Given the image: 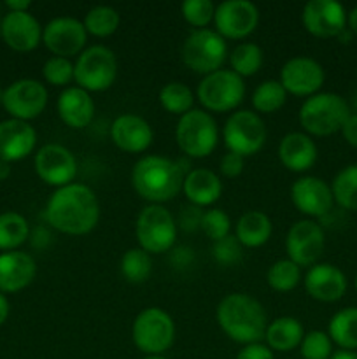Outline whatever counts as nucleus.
Masks as SVG:
<instances>
[{"instance_id":"obj_1","label":"nucleus","mask_w":357,"mask_h":359,"mask_svg":"<svg viewBox=\"0 0 357 359\" xmlns=\"http://www.w3.org/2000/svg\"><path fill=\"white\" fill-rule=\"evenodd\" d=\"M46 219L55 230L66 235H86L100 219V203L86 184L72 182L58 188L48 200Z\"/></svg>"},{"instance_id":"obj_2","label":"nucleus","mask_w":357,"mask_h":359,"mask_svg":"<svg viewBox=\"0 0 357 359\" xmlns=\"http://www.w3.org/2000/svg\"><path fill=\"white\" fill-rule=\"evenodd\" d=\"M217 323L231 340L244 346L265 339L268 321L262 305L245 293L227 294L217 305Z\"/></svg>"},{"instance_id":"obj_3","label":"nucleus","mask_w":357,"mask_h":359,"mask_svg":"<svg viewBox=\"0 0 357 359\" xmlns=\"http://www.w3.org/2000/svg\"><path fill=\"white\" fill-rule=\"evenodd\" d=\"M186 175L188 172L181 161L150 154L140 158L135 163L132 170V184L144 200L160 205L177 196Z\"/></svg>"},{"instance_id":"obj_4","label":"nucleus","mask_w":357,"mask_h":359,"mask_svg":"<svg viewBox=\"0 0 357 359\" xmlns=\"http://www.w3.org/2000/svg\"><path fill=\"white\" fill-rule=\"evenodd\" d=\"M350 116L345 98L336 93H317L308 97L300 109V125L304 132L328 137L340 132Z\"/></svg>"},{"instance_id":"obj_5","label":"nucleus","mask_w":357,"mask_h":359,"mask_svg":"<svg viewBox=\"0 0 357 359\" xmlns=\"http://www.w3.org/2000/svg\"><path fill=\"white\" fill-rule=\"evenodd\" d=\"M135 233L140 249L149 255H161V252L170 251L172 245L175 244L177 221L163 205L150 203L140 210L136 217Z\"/></svg>"},{"instance_id":"obj_6","label":"nucleus","mask_w":357,"mask_h":359,"mask_svg":"<svg viewBox=\"0 0 357 359\" xmlns=\"http://www.w3.org/2000/svg\"><path fill=\"white\" fill-rule=\"evenodd\" d=\"M175 140L186 156L205 158L216 149L219 128L209 112L192 109L178 119Z\"/></svg>"},{"instance_id":"obj_7","label":"nucleus","mask_w":357,"mask_h":359,"mask_svg":"<svg viewBox=\"0 0 357 359\" xmlns=\"http://www.w3.org/2000/svg\"><path fill=\"white\" fill-rule=\"evenodd\" d=\"M133 344L147 356H161L175 339L174 319L158 307L146 309L136 316L132 328Z\"/></svg>"},{"instance_id":"obj_8","label":"nucleus","mask_w":357,"mask_h":359,"mask_svg":"<svg viewBox=\"0 0 357 359\" xmlns=\"http://www.w3.org/2000/svg\"><path fill=\"white\" fill-rule=\"evenodd\" d=\"M118 76V60L105 46L84 49L74 65V81L79 88L90 91H105L114 84Z\"/></svg>"},{"instance_id":"obj_9","label":"nucleus","mask_w":357,"mask_h":359,"mask_svg":"<svg viewBox=\"0 0 357 359\" xmlns=\"http://www.w3.org/2000/svg\"><path fill=\"white\" fill-rule=\"evenodd\" d=\"M226 56V41L209 28L192 30L182 44V62L186 67L205 76L220 70Z\"/></svg>"},{"instance_id":"obj_10","label":"nucleus","mask_w":357,"mask_h":359,"mask_svg":"<svg viewBox=\"0 0 357 359\" xmlns=\"http://www.w3.org/2000/svg\"><path fill=\"white\" fill-rule=\"evenodd\" d=\"M198 100L206 111L227 112L237 109L245 97L244 77L233 70H217L209 74L198 84Z\"/></svg>"},{"instance_id":"obj_11","label":"nucleus","mask_w":357,"mask_h":359,"mask_svg":"<svg viewBox=\"0 0 357 359\" xmlns=\"http://www.w3.org/2000/svg\"><path fill=\"white\" fill-rule=\"evenodd\" d=\"M223 139L230 153L252 156L266 142L265 121L252 111L233 112L223 128Z\"/></svg>"},{"instance_id":"obj_12","label":"nucleus","mask_w":357,"mask_h":359,"mask_svg":"<svg viewBox=\"0 0 357 359\" xmlns=\"http://www.w3.org/2000/svg\"><path fill=\"white\" fill-rule=\"evenodd\" d=\"M2 105L13 119L28 121L42 114L48 105V90L35 79H20L4 90Z\"/></svg>"},{"instance_id":"obj_13","label":"nucleus","mask_w":357,"mask_h":359,"mask_svg":"<svg viewBox=\"0 0 357 359\" xmlns=\"http://www.w3.org/2000/svg\"><path fill=\"white\" fill-rule=\"evenodd\" d=\"M326 245L324 230L318 223L303 219L294 223L287 231L286 252L298 266H312L321 258Z\"/></svg>"},{"instance_id":"obj_14","label":"nucleus","mask_w":357,"mask_h":359,"mask_svg":"<svg viewBox=\"0 0 357 359\" xmlns=\"http://www.w3.org/2000/svg\"><path fill=\"white\" fill-rule=\"evenodd\" d=\"M217 34L223 39H245L259 23V11L248 0H226L214 14Z\"/></svg>"},{"instance_id":"obj_15","label":"nucleus","mask_w":357,"mask_h":359,"mask_svg":"<svg viewBox=\"0 0 357 359\" xmlns=\"http://www.w3.org/2000/svg\"><path fill=\"white\" fill-rule=\"evenodd\" d=\"M35 172L46 184L63 188L76 179L77 160L65 146L46 144L35 154Z\"/></svg>"},{"instance_id":"obj_16","label":"nucleus","mask_w":357,"mask_h":359,"mask_svg":"<svg viewBox=\"0 0 357 359\" xmlns=\"http://www.w3.org/2000/svg\"><path fill=\"white\" fill-rule=\"evenodd\" d=\"M326 79L321 63L308 56H296L286 62L280 70V84L284 90L296 97H314Z\"/></svg>"},{"instance_id":"obj_17","label":"nucleus","mask_w":357,"mask_h":359,"mask_svg":"<svg viewBox=\"0 0 357 359\" xmlns=\"http://www.w3.org/2000/svg\"><path fill=\"white\" fill-rule=\"evenodd\" d=\"M88 32L76 18H55L42 30V42L55 56L69 58L80 55L86 46Z\"/></svg>"},{"instance_id":"obj_18","label":"nucleus","mask_w":357,"mask_h":359,"mask_svg":"<svg viewBox=\"0 0 357 359\" xmlns=\"http://www.w3.org/2000/svg\"><path fill=\"white\" fill-rule=\"evenodd\" d=\"M304 28L318 39L338 37L346 25V13L336 0H310L301 14Z\"/></svg>"},{"instance_id":"obj_19","label":"nucleus","mask_w":357,"mask_h":359,"mask_svg":"<svg viewBox=\"0 0 357 359\" xmlns=\"http://www.w3.org/2000/svg\"><path fill=\"white\" fill-rule=\"evenodd\" d=\"M290 198L301 214L312 217H322L329 214L335 202L331 186L314 175L298 179L290 188Z\"/></svg>"},{"instance_id":"obj_20","label":"nucleus","mask_w":357,"mask_h":359,"mask_svg":"<svg viewBox=\"0 0 357 359\" xmlns=\"http://www.w3.org/2000/svg\"><path fill=\"white\" fill-rule=\"evenodd\" d=\"M0 35L14 51H31L42 41V28L30 13H7L0 21Z\"/></svg>"},{"instance_id":"obj_21","label":"nucleus","mask_w":357,"mask_h":359,"mask_svg":"<svg viewBox=\"0 0 357 359\" xmlns=\"http://www.w3.org/2000/svg\"><path fill=\"white\" fill-rule=\"evenodd\" d=\"M304 287L314 300L331 304L338 302L345 294L346 277L338 266L331 263H321L308 270L304 277Z\"/></svg>"},{"instance_id":"obj_22","label":"nucleus","mask_w":357,"mask_h":359,"mask_svg":"<svg viewBox=\"0 0 357 359\" xmlns=\"http://www.w3.org/2000/svg\"><path fill=\"white\" fill-rule=\"evenodd\" d=\"M111 137L125 153H144L153 144V128L140 116L122 114L112 123Z\"/></svg>"},{"instance_id":"obj_23","label":"nucleus","mask_w":357,"mask_h":359,"mask_svg":"<svg viewBox=\"0 0 357 359\" xmlns=\"http://www.w3.org/2000/svg\"><path fill=\"white\" fill-rule=\"evenodd\" d=\"M37 133L34 126L20 119H7L0 123V160L20 161L34 151Z\"/></svg>"},{"instance_id":"obj_24","label":"nucleus","mask_w":357,"mask_h":359,"mask_svg":"<svg viewBox=\"0 0 357 359\" xmlns=\"http://www.w3.org/2000/svg\"><path fill=\"white\" fill-rule=\"evenodd\" d=\"M37 266L27 252L10 251L0 255V291L16 293L24 290L35 279Z\"/></svg>"},{"instance_id":"obj_25","label":"nucleus","mask_w":357,"mask_h":359,"mask_svg":"<svg viewBox=\"0 0 357 359\" xmlns=\"http://www.w3.org/2000/svg\"><path fill=\"white\" fill-rule=\"evenodd\" d=\"M58 114L66 126L74 130L86 128L94 118V102L86 90L79 86L66 88L58 98Z\"/></svg>"},{"instance_id":"obj_26","label":"nucleus","mask_w":357,"mask_h":359,"mask_svg":"<svg viewBox=\"0 0 357 359\" xmlns=\"http://www.w3.org/2000/svg\"><path fill=\"white\" fill-rule=\"evenodd\" d=\"M279 158L290 172H307L317 161V146L307 133H287L280 140Z\"/></svg>"},{"instance_id":"obj_27","label":"nucleus","mask_w":357,"mask_h":359,"mask_svg":"<svg viewBox=\"0 0 357 359\" xmlns=\"http://www.w3.org/2000/svg\"><path fill=\"white\" fill-rule=\"evenodd\" d=\"M189 202L196 207H206L216 203L223 195V182L209 168H195L189 170L182 184Z\"/></svg>"},{"instance_id":"obj_28","label":"nucleus","mask_w":357,"mask_h":359,"mask_svg":"<svg viewBox=\"0 0 357 359\" xmlns=\"http://www.w3.org/2000/svg\"><path fill=\"white\" fill-rule=\"evenodd\" d=\"M272 221L261 210H248L238 219L237 235L244 248H261L272 237Z\"/></svg>"},{"instance_id":"obj_29","label":"nucleus","mask_w":357,"mask_h":359,"mask_svg":"<svg viewBox=\"0 0 357 359\" xmlns=\"http://www.w3.org/2000/svg\"><path fill=\"white\" fill-rule=\"evenodd\" d=\"M304 332L303 325L294 318H279L270 323L266 328L265 339L268 347L279 353H287V351L296 349L303 340Z\"/></svg>"},{"instance_id":"obj_30","label":"nucleus","mask_w":357,"mask_h":359,"mask_svg":"<svg viewBox=\"0 0 357 359\" xmlns=\"http://www.w3.org/2000/svg\"><path fill=\"white\" fill-rule=\"evenodd\" d=\"M328 335L331 342L342 347V351L357 349V307L343 309L336 312L329 321Z\"/></svg>"},{"instance_id":"obj_31","label":"nucleus","mask_w":357,"mask_h":359,"mask_svg":"<svg viewBox=\"0 0 357 359\" xmlns=\"http://www.w3.org/2000/svg\"><path fill=\"white\" fill-rule=\"evenodd\" d=\"M30 235L27 219L18 212L0 214V249L13 251Z\"/></svg>"},{"instance_id":"obj_32","label":"nucleus","mask_w":357,"mask_h":359,"mask_svg":"<svg viewBox=\"0 0 357 359\" xmlns=\"http://www.w3.org/2000/svg\"><path fill=\"white\" fill-rule=\"evenodd\" d=\"M119 23H121L119 13L114 7L108 6L93 7V9L88 11L83 21L88 34L94 35V37H108L118 30Z\"/></svg>"},{"instance_id":"obj_33","label":"nucleus","mask_w":357,"mask_h":359,"mask_svg":"<svg viewBox=\"0 0 357 359\" xmlns=\"http://www.w3.org/2000/svg\"><path fill=\"white\" fill-rule=\"evenodd\" d=\"M332 198L346 210H357V163L338 172L331 186Z\"/></svg>"},{"instance_id":"obj_34","label":"nucleus","mask_w":357,"mask_h":359,"mask_svg":"<svg viewBox=\"0 0 357 359\" xmlns=\"http://www.w3.org/2000/svg\"><path fill=\"white\" fill-rule=\"evenodd\" d=\"M192 102H195L192 91L184 83L172 81V83L164 84L160 91L161 107L170 112V114H188L189 111H192Z\"/></svg>"},{"instance_id":"obj_35","label":"nucleus","mask_w":357,"mask_h":359,"mask_svg":"<svg viewBox=\"0 0 357 359\" xmlns=\"http://www.w3.org/2000/svg\"><path fill=\"white\" fill-rule=\"evenodd\" d=\"M231 69L240 77L254 76L262 65V49L254 42H241L230 55Z\"/></svg>"},{"instance_id":"obj_36","label":"nucleus","mask_w":357,"mask_h":359,"mask_svg":"<svg viewBox=\"0 0 357 359\" xmlns=\"http://www.w3.org/2000/svg\"><path fill=\"white\" fill-rule=\"evenodd\" d=\"M287 100V91L280 84V81L268 79L259 84L252 93V105L258 112L262 114H272L279 111Z\"/></svg>"},{"instance_id":"obj_37","label":"nucleus","mask_w":357,"mask_h":359,"mask_svg":"<svg viewBox=\"0 0 357 359\" xmlns=\"http://www.w3.org/2000/svg\"><path fill=\"white\" fill-rule=\"evenodd\" d=\"M153 272L150 255L144 249H130L121 258V273L132 284H142L149 279Z\"/></svg>"},{"instance_id":"obj_38","label":"nucleus","mask_w":357,"mask_h":359,"mask_svg":"<svg viewBox=\"0 0 357 359\" xmlns=\"http://www.w3.org/2000/svg\"><path fill=\"white\" fill-rule=\"evenodd\" d=\"M266 280H268L270 287L273 291H279V293L293 291L301 280V266L290 262L289 258L279 259V262L270 266Z\"/></svg>"},{"instance_id":"obj_39","label":"nucleus","mask_w":357,"mask_h":359,"mask_svg":"<svg viewBox=\"0 0 357 359\" xmlns=\"http://www.w3.org/2000/svg\"><path fill=\"white\" fill-rule=\"evenodd\" d=\"M300 353L303 359H329L332 356V342L328 333L315 330L303 337Z\"/></svg>"},{"instance_id":"obj_40","label":"nucleus","mask_w":357,"mask_h":359,"mask_svg":"<svg viewBox=\"0 0 357 359\" xmlns=\"http://www.w3.org/2000/svg\"><path fill=\"white\" fill-rule=\"evenodd\" d=\"M181 11L184 20L191 27H196L198 30H202V28H205L214 20L216 6L210 0H186L181 6Z\"/></svg>"},{"instance_id":"obj_41","label":"nucleus","mask_w":357,"mask_h":359,"mask_svg":"<svg viewBox=\"0 0 357 359\" xmlns=\"http://www.w3.org/2000/svg\"><path fill=\"white\" fill-rule=\"evenodd\" d=\"M42 76L52 86H66L74 81V65L69 58L51 56L42 67Z\"/></svg>"},{"instance_id":"obj_42","label":"nucleus","mask_w":357,"mask_h":359,"mask_svg":"<svg viewBox=\"0 0 357 359\" xmlns=\"http://www.w3.org/2000/svg\"><path fill=\"white\" fill-rule=\"evenodd\" d=\"M230 228H231L230 216H227L224 210L210 209L206 210V212H203L202 228H200V230H202L206 237L212 238L214 242L227 237V235H230Z\"/></svg>"},{"instance_id":"obj_43","label":"nucleus","mask_w":357,"mask_h":359,"mask_svg":"<svg viewBox=\"0 0 357 359\" xmlns=\"http://www.w3.org/2000/svg\"><path fill=\"white\" fill-rule=\"evenodd\" d=\"M241 248H244V245L238 242V238L234 237V235H227V237L214 242V258H216V262L223 266L237 265L241 259Z\"/></svg>"},{"instance_id":"obj_44","label":"nucleus","mask_w":357,"mask_h":359,"mask_svg":"<svg viewBox=\"0 0 357 359\" xmlns=\"http://www.w3.org/2000/svg\"><path fill=\"white\" fill-rule=\"evenodd\" d=\"M202 219H203V210L202 207H196L192 203L182 207L181 214H178L177 226L184 231H196L202 228Z\"/></svg>"},{"instance_id":"obj_45","label":"nucleus","mask_w":357,"mask_h":359,"mask_svg":"<svg viewBox=\"0 0 357 359\" xmlns=\"http://www.w3.org/2000/svg\"><path fill=\"white\" fill-rule=\"evenodd\" d=\"M244 165H245L244 156H240V154H237V153H230V151H227V153L220 158V163H219L220 174L226 175V177H230V179L238 177V175L241 174V170H244Z\"/></svg>"},{"instance_id":"obj_46","label":"nucleus","mask_w":357,"mask_h":359,"mask_svg":"<svg viewBox=\"0 0 357 359\" xmlns=\"http://www.w3.org/2000/svg\"><path fill=\"white\" fill-rule=\"evenodd\" d=\"M237 359H275V356L270 347L262 346V344H251L238 353Z\"/></svg>"},{"instance_id":"obj_47","label":"nucleus","mask_w":357,"mask_h":359,"mask_svg":"<svg viewBox=\"0 0 357 359\" xmlns=\"http://www.w3.org/2000/svg\"><path fill=\"white\" fill-rule=\"evenodd\" d=\"M342 133L350 146L357 147V114L349 116V119H346L345 125H343Z\"/></svg>"},{"instance_id":"obj_48","label":"nucleus","mask_w":357,"mask_h":359,"mask_svg":"<svg viewBox=\"0 0 357 359\" xmlns=\"http://www.w3.org/2000/svg\"><path fill=\"white\" fill-rule=\"evenodd\" d=\"M6 6L9 7L10 13H27L31 4L28 0H7Z\"/></svg>"},{"instance_id":"obj_49","label":"nucleus","mask_w":357,"mask_h":359,"mask_svg":"<svg viewBox=\"0 0 357 359\" xmlns=\"http://www.w3.org/2000/svg\"><path fill=\"white\" fill-rule=\"evenodd\" d=\"M7 318H9V302H7V298L0 293V326L6 323Z\"/></svg>"},{"instance_id":"obj_50","label":"nucleus","mask_w":357,"mask_h":359,"mask_svg":"<svg viewBox=\"0 0 357 359\" xmlns=\"http://www.w3.org/2000/svg\"><path fill=\"white\" fill-rule=\"evenodd\" d=\"M346 21H349V30L352 32L354 35H357V7H354L352 11L346 16Z\"/></svg>"},{"instance_id":"obj_51","label":"nucleus","mask_w":357,"mask_h":359,"mask_svg":"<svg viewBox=\"0 0 357 359\" xmlns=\"http://www.w3.org/2000/svg\"><path fill=\"white\" fill-rule=\"evenodd\" d=\"M329 359H357V353H354V351H338Z\"/></svg>"},{"instance_id":"obj_52","label":"nucleus","mask_w":357,"mask_h":359,"mask_svg":"<svg viewBox=\"0 0 357 359\" xmlns=\"http://www.w3.org/2000/svg\"><path fill=\"white\" fill-rule=\"evenodd\" d=\"M10 175V165L7 161L0 160V181L7 179Z\"/></svg>"},{"instance_id":"obj_53","label":"nucleus","mask_w":357,"mask_h":359,"mask_svg":"<svg viewBox=\"0 0 357 359\" xmlns=\"http://www.w3.org/2000/svg\"><path fill=\"white\" fill-rule=\"evenodd\" d=\"M144 359H167V358H163V356H147V358H144Z\"/></svg>"},{"instance_id":"obj_54","label":"nucleus","mask_w":357,"mask_h":359,"mask_svg":"<svg viewBox=\"0 0 357 359\" xmlns=\"http://www.w3.org/2000/svg\"><path fill=\"white\" fill-rule=\"evenodd\" d=\"M354 109H356V114H357V95L356 98H354Z\"/></svg>"},{"instance_id":"obj_55","label":"nucleus","mask_w":357,"mask_h":359,"mask_svg":"<svg viewBox=\"0 0 357 359\" xmlns=\"http://www.w3.org/2000/svg\"><path fill=\"white\" fill-rule=\"evenodd\" d=\"M2 97H4V91L0 90V102H2Z\"/></svg>"},{"instance_id":"obj_56","label":"nucleus","mask_w":357,"mask_h":359,"mask_svg":"<svg viewBox=\"0 0 357 359\" xmlns=\"http://www.w3.org/2000/svg\"><path fill=\"white\" fill-rule=\"evenodd\" d=\"M356 290H357V279H356Z\"/></svg>"}]
</instances>
